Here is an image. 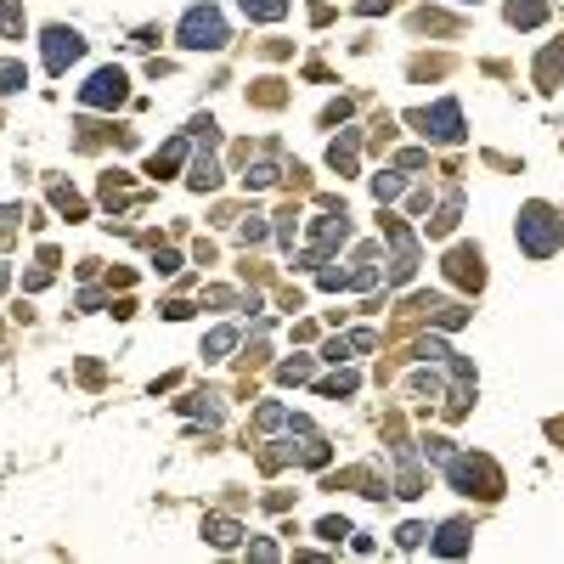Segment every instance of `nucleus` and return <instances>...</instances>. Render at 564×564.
<instances>
[{
	"mask_svg": "<svg viewBox=\"0 0 564 564\" xmlns=\"http://www.w3.org/2000/svg\"><path fill=\"white\" fill-rule=\"evenodd\" d=\"M457 215H463V198H457V192H446V203H441V215H434V220H429V238H446V232H452V226H457Z\"/></svg>",
	"mask_w": 564,
	"mask_h": 564,
	"instance_id": "12",
	"label": "nucleus"
},
{
	"mask_svg": "<svg viewBox=\"0 0 564 564\" xmlns=\"http://www.w3.org/2000/svg\"><path fill=\"white\" fill-rule=\"evenodd\" d=\"M232 345H238V327H215L209 339H203V355H226Z\"/></svg>",
	"mask_w": 564,
	"mask_h": 564,
	"instance_id": "19",
	"label": "nucleus"
},
{
	"mask_svg": "<svg viewBox=\"0 0 564 564\" xmlns=\"http://www.w3.org/2000/svg\"><path fill=\"white\" fill-rule=\"evenodd\" d=\"M187 141H192V136H175V141H170V147L159 152V159H152V175H170L175 164H181V152H187Z\"/></svg>",
	"mask_w": 564,
	"mask_h": 564,
	"instance_id": "15",
	"label": "nucleus"
},
{
	"mask_svg": "<svg viewBox=\"0 0 564 564\" xmlns=\"http://www.w3.org/2000/svg\"><path fill=\"white\" fill-rule=\"evenodd\" d=\"M434 553H441V559H457V553H469V525H463V520L441 525V536H434Z\"/></svg>",
	"mask_w": 564,
	"mask_h": 564,
	"instance_id": "10",
	"label": "nucleus"
},
{
	"mask_svg": "<svg viewBox=\"0 0 564 564\" xmlns=\"http://www.w3.org/2000/svg\"><path fill=\"white\" fill-rule=\"evenodd\" d=\"M80 57H85V40L73 29H45V68L51 73H63L68 63H80Z\"/></svg>",
	"mask_w": 564,
	"mask_h": 564,
	"instance_id": "6",
	"label": "nucleus"
},
{
	"mask_svg": "<svg viewBox=\"0 0 564 564\" xmlns=\"http://www.w3.org/2000/svg\"><path fill=\"white\" fill-rule=\"evenodd\" d=\"M282 423V406H260V429H277Z\"/></svg>",
	"mask_w": 564,
	"mask_h": 564,
	"instance_id": "30",
	"label": "nucleus"
},
{
	"mask_svg": "<svg viewBox=\"0 0 564 564\" xmlns=\"http://www.w3.org/2000/svg\"><path fill=\"white\" fill-rule=\"evenodd\" d=\"M0 288H6V266H0Z\"/></svg>",
	"mask_w": 564,
	"mask_h": 564,
	"instance_id": "31",
	"label": "nucleus"
},
{
	"mask_svg": "<svg viewBox=\"0 0 564 564\" xmlns=\"http://www.w3.org/2000/svg\"><path fill=\"white\" fill-rule=\"evenodd\" d=\"M238 238H243V243H260V238H266V215H248V220L238 226Z\"/></svg>",
	"mask_w": 564,
	"mask_h": 564,
	"instance_id": "23",
	"label": "nucleus"
},
{
	"mask_svg": "<svg viewBox=\"0 0 564 564\" xmlns=\"http://www.w3.org/2000/svg\"><path fill=\"white\" fill-rule=\"evenodd\" d=\"M181 45L187 51H220L226 45V17L215 6H187V17H181Z\"/></svg>",
	"mask_w": 564,
	"mask_h": 564,
	"instance_id": "3",
	"label": "nucleus"
},
{
	"mask_svg": "<svg viewBox=\"0 0 564 564\" xmlns=\"http://www.w3.org/2000/svg\"><path fill=\"white\" fill-rule=\"evenodd\" d=\"M238 6H243L254 23H277V17H288V0H238Z\"/></svg>",
	"mask_w": 564,
	"mask_h": 564,
	"instance_id": "13",
	"label": "nucleus"
},
{
	"mask_svg": "<svg viewBox=\"0 0 564 564\" xmlns=\"http://www.w3.org/2000/svg\"><path fill=\"white\" fill-rule=\"evenodd\" d=\"M80 102H85V108H119V102H124V73L119 68H96L91 80L80 85Z\"/></svg>",
	"mask_w": 564,
	"mask_h": 564,
	"instance_id": "5",
	"label": "nucleus"
},
{
	"mask_svg": "<svg viewBox=\"0 0 564 564\" xmlns=\"http://www.w3.org/2000/svg\"><path fill=\"white\" fill-rule=\"evenodd\" d=\"M413 124H418L423 141H441V147H457V141H463V108H457L452 96L434 102V108H418Z\"/></svg>",
	"mask_w": 564,
	"mask_h": 564,
	"instance_id": "2",
	"label": "nucleus"
},
{
	"mask_svg": "<svg viewBox=\"0 0 564 564\" xmlns=\"http://www.w3.org/2000/svg\"><path fill=\"white\" fill-rule=\"evenodd\" d=\"M29 85V73H23V63H0V96H12Z\"/></svg>",
	"mask_w": 564,
	"mask_h": 564,
	"instance_id": "17",
	"label": "nucleus"
},
{
	"mask_svg": "<svg viewBox=\"0 0 564 564\" xmlns=\"http://www.w3.org/2000/svg\"><path fill=\"white\" fill-rule=\"evenodd\" d=\"M327 159H333V170H350V164H355V136H339Z\"/></svg>",
	"mask_w": 564,
	"mask_h": 564,
	"instance_id": "21",
	"label": "nucleus"
},
{
	"mask_svg": "<svg viewBox=\"0 0 564 564\" xmlns=\"http://www.w3.org/2000/svg\"><path fill=\"white\" fill-rule=\"evenodd\" d=\"M277 378H282V384H299V378H311V362H282V367H277Z\"/></svg>",
	"mask_w": 564,
	"mask_h": 564,
	"instance_id": "24",
	"label": "nucleus"
},
{
	"mask_svg": "<svg viewBox=\"0 0 564 564\" xmlns=\"http://www.w3.org/2000/svg\"><path fill=\"white\" fill-rule=\"evenodd\" d=\"M0 34H23V6H17V0H0Z\"/></svg>",
	"mask_w": 564,
	"mask_h": 564,
	"instance_id": "18",
	"label": "nucleus"
},
{
	"mask_svg": "<svg viewBox=\"0 0 564 564\" xmlns=\"http://www.w3.org/2000/svg\"><path fill=\"white\" fill-rule=\"evenodd\" d=\"M559 243H564V220L553 215V203H525L520 209V248L530 260H548Z\"/></svg>",
	"mask_w": 564,
	"mask_h": 564,
	"instance_id": "1",
	"label": "nucleus"
},
{
	"mask_svg": "<svg viewBox=\"0 0 564 564\" xmlns=\"http://www.w3.org/2000/svg\"><path fill=\"white\" fill-rule=\"evenodd\" d=\"M446 474H452L457 485H469V491H474V485H485V497H497V491H502V480H497V469L485 463V457H463V452H452Z\"/></svg>",
	"mask_w": 564,
	"mask_h": 564,
	"instance_id": "4",
	"label": "nucleus"
},
{
	"mask_svg": "<svg viewBox=\"0 0 564 564\" xmlns=\"http://www.w3.org/2000/svg\"><path fill=\"white\" fill-rule=\"evenodd\" d=\"M423 536H429L423 525H401V548H418V542H423Z\"/></svg>",
	"mask_w": 564,
	"mask_h": 564,
	"instance_id": "28",
	"label": "nucleus"
},
{
	"mask_svg": "<svg viewBox=\"0 0 564 564\" xmlns=\"http://www.w3.org/2000/svg\"><path fill=\"white\" fill-rule=\"evenodd\" d=\"M446 277H452V282H463V288H480V282H485V260H480V248H452Z\"/></svg>",
	"mask_w": 564,
	"mask_h": 564,
	"instance_id": "8",
	"label": "nucleus"
},
{
	"mask_svg": "<svg viewBox=\"0 0 564 564\" xmlns=\"http://www.w3.org/2000/svg\"><path fill=\"white\" fill-rule=\"evenodd\" d=\"M187 181H192L198 192H215V187H220V170H215V159H198V164H192V175H187Z\"/></svg>",
	"mask_w": 564,
	"mask_h": 564,
	"instance_id": "16",
	"label": "nucleus"
},
{
	"mask_svg": "<svg viewBox=\"0 0 564 564\" xmlns=\"http://www.w3.org/2000/svg\"><path fill=\"white\" fill-rule=\"evenodd\" d=\"M423 457H429V463H441V469H446V463H452V446H446V441H423Z\"/></svg>",
	"mask_w": 564,
	"mask_h": 564,
	"instance_id": "26",
	"label": "nucleus"
},
{
	"mask_svg": "<svg viewBox=\"0 0 564 564\" xmlns=\"http://www.w3.org/2000/svg\"><path fill=\"white\" fill-rule=\"evenodd\" d=\"M542 17H548L542 0H514V6H508V23H514V29H536Z\"/></svg>",
	"mask_w": 564,
	"mask_h": 564,
	"instance_id": "11",
	"label": "nucleus"
},
{
	"mask_svg": "<svg viewBox=\"0 0 564 564\" xmlns=\"http://www.w3.org/2000/svg\"><path fill=\"white\" fill-rule=\"evenodd\" d=\"M322 536H327V542H339V536H350V525L345 520H322Z\"/></svg>",
	"mask_w": 564,
	"mask_h": 564,
	"instance_id": "29",
	"label": "nucleus"
},
{
	"mask_svg": "<svg viewBox=\"0 0 564 564\" xmlns=\"http://www.w3.org/2000/svg\"><path fill=\"white\" fill-rule=\"evenodd\" d=\"M322 390H327V395H350V390H355V373H333Z\"/></svg>",
	"mask_w": 564,
	"mask_h": 564,
	"instance_id": "25",
	"label": "nucleus"
},
{
	"mask_svg": "<svg viewBox=\"0 0 564 564\" xmlns=\"http://www.w3.org/2000/svg\"><path fill=\"white\" fill-rule=\"evenodd\" d=\"M390 238H395V266H390V282H395V288H401V282H406V277H413V271H418V243H413V238H406V232H401V226H390Z\"/></svg>",
	"mask_w": 564,
	"mask_h": 564,
	"instance_id": "9",
	"label": "nucleus"
},
{
	"mask_svg": "<svg viewBox=\"0 0 564 564\" xmlns=\"http://www.w3.org/2000/svg\"><path fill=\"white\" fill-rule=\"evenodd\" d=\"M350 350H355V339H327V350H322V355H327V362H345Z\"/></svg>",
	"mask_w": 564,
	"mask_h": 564,
	"instance_id": "27",
	"label": "nucleus"
},
{
	"mask_svg": "<svg viewBox=\"0 0 564 564\" xmlns=\"http://www.w3.org/2000/svg\"><path fill=\"white\" fill-rule=\"evenodd\" d=\"M350 238V220H345V209L333 215V220H316V243H311V254H305V266H316V260H327L333 248H339Z\"/></svg>",
	"mask_w": 564,
	"mask_h": 564,
	"instance_id": "7",
	"label": "nucleus"
},
{
	"mask_svg": "<svg viewBox=\"0 0 564 564\" xmlns=\"http://www.w3.org/2000/svg\"><path fill=\"white\" fill-rule=\"evenodd\" d=\"M243 181H248V187H271V181H277V164H271V159H266V164H254Z\"/></svg>",
	"mask_w": 564,
	"mask_h": 564,
	"instance_id": "22",
	"label": "nucleus"
},
{
	"mask_svg": "<svg viewBox=\"0 0 564 564\" xmlns=\"http://www.w3.org/2000/svg\"><path fill=\"white\" fill-rule=\"evenodd\" d=\"M203 536H209L215 548H238V536H243V530H238L232 520H203Z\"/></svg>",
	"mask_w": 564,
	"mask_h": 564,
	"instance_id": "14",
	"label": "nucleus"
},
{
	"mask_svg": "<svg viewBox=\"0 0 564 564\" xmlns=\"http://www.w3.org/2000/svg\"><path fill=\"white\" fill-rule=\"evenodd\" d=\"M373 198H378V203H390V198H401V175H395V170H384V175H373Z\"/></svg>",
	"mask_w": 564,
	"mask_h": 564,
	"instance_id": "20",
	"label": "nucleus"
}]
</instances>
